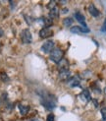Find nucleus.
<instances>
[{"label":"nucleus","instance_id":"f257e3e1","mask_svg":"<svg viewBox=\"0 0 106 121\" xmlns=\"http://www.w3.org/2000/svg\"><path fill=\"white\" fill-rule=\"evenodd\" d=\"M63 55H64V53H63V51L60 49V48H54V49L50 52V56L49 57H50L51 61L58 64L62 60Z\"/></svg>","mask_w":106,"mask_h":121},{"label":"nucleus","instance_id":"f03ea898","mask_svg":"<svg viewBox=\"0 0 106 121\" xmlns=\"http://www.w3.org/2000/svg\"><path fill=\"white\" fill-rule=\"evenodd\" d=\"M21 38H22V41L24 43H29V42H32V40H33L32 34L29 32V30H28V29H25L22 32Z\"/></svg>","mask_w":106,"mask_h":121},{"label":"nucleus","instance_id":"7ed1b4c3","mask_svg":"<svg viewBox=\"0 0 106 121\" xmlns=\"http://www.w3.org/2000/svg\"><path fill=\"white\" fill-rule=\"evenodd\" d=\"M53 47H54V41L53 40H46L42 44V46H41V49H42V51L45 53H50L53 49H54Z\"/></svg>","mask_w":106,"mask_h":121},{"label":"nucleus","instance_id":"20e7f679","mask_svg":"<svg viewBox=\"0 0 106 121\" xmlns=\"http://www.w3.org/2000/svg\"><path fill=\"white\" fill-rule=\"evenodd\" d=\"M39 35H40V38H42V39L50 38V37H52V35H53V32L51 31L49 28H43L42 30H40Z\"/></svg>","mask_w":106,"mask_h":121},{"label":"nucleus","instance_id":"39448f33","mask_svg":"<svg viewBox=\"0 0 106 121\" xmlns=\"http://www.w3.org/2000/svg\"><path fill=\"white\" fill-rule=\"evenodd\" d=\"M71 33H74V34H81V33H90V29L88 28H81L78 26H75L71 28Z\"/></svg>","mask_w":106,"mask_h":121},{"label":"nucleus","instance_id":"423d86ee","mask_svg":"<svg viewBox=\"0 0 106 121\" xmlns=\"http://www.w3.org/2000/svg\"><path fill=\"white\" fill-rule=\"evenodd\" d=\"M88 12H90V14L92 16V17H98L99 16V11L98 9L94 6L93 4H90V6H88Z\"/></svg>","mask_w":106,"mask_h":121},{"label":"nucleus","instance_id":"0eeeda50","mask_svg":"<svg viewBox=\"0 0 106 121\" xmlns=\"http://www.w3.org/2000/svg\"><path fill=\"white\" fill-rule=\"evenodd\" d=\"M75 17H76V19H77V21H78L79 23H81L82 26H84L85 28H86V18H85V16L82 15V14H81V13H79V12H77V13L75 14Z\"/></svg>","mask_w":106,"mask_h":121},{"label":"nucleus","instance_id":"6e6552de","mask_svg":"<svg viewBox=\"0 0 106 121\" xmlns=\"http://www.w3.org/2000/svg\"><path fill=\"white\" fill-rule=\"evenodd\" d=\"M43 104L45 107H47L48 109H53L56 106V101L52 99H46L45 102H43Z\"/></svg>","mask_w":106,"mask_h":121},{"label":"nucleus","instance_id":"1a4fd4ad","mask_svg":"<svg viewBox=\"0 0 106 121\" xmlns=\"http://www.w3.org/2000/svg\"><path fill=\"white\" fill-rule=\"evenodd\" d=\"M59 78H60V80H62V81H65V80L70 79V71H69V70L61 71L60 74H59Z\"/></svg>","mask_w":106,"mask_h":121},{"label":"nucleus","instance_id":"9d476101","mask_svg":"<svg viewBox=\"0 0 106 121\" xmlns=\"http://www.w3.org/2000/svg\"><path fill=\"white\" fill-rule=\"evenodd\" d=\"M58 16H59V11L56 7H54L50 11V17L51 18H58Z\"/></svg>","mask_w":106,"mask_h":121},{"label":"nucleus","instance_id":"9b49d317","mask_svg":"<svg viewBox=\"0 0 106 121\" xmlns=\"http://www.w3.org/2000/svg\"><path fill=\"white\" fill-rule=\"evenodd\" d=\"M63 24H64V26H66V27H70L71 25L73 24V19L72 18H65V19L63 20Z\"/></svg>","mask_w":106,"mask_h":121},{"label":"nucleus","instance_id":"f8f14e48","mask_svg":"<svg viewBox=\"0 0 106 121\" xmlns=\"http://www.w3.org/2000/svg\"><path fill=\"white\" fill-rule=\"evenodd\" d=\"M29 106H25V105H23V104H20L19 105V109H20V112L23 114V115H25V114L29 111Z\"/></svg>","mask_w":106,"mask_h":121},{"label":"nucleus","instance_id":"ddd939ff","mask_svg":"<svg viewBox=\"0 0 106 121\" xmlns=\"http://www.w3.org/2000/svg\"><path fill=\"white\" fill-rule=\"evenodd\" d=\"M79 84H80V81L77 79V78L75 77V78H73L72 79V81L70 82V86L71 87H75V86H79Z\"/></svg>","mask_w":106,"mask_h":121},{"label":"nucleus","instance_id":"4468645a","mask_svg":"<svg viewBox=\"0 0 106 121\" xmlns=\"http://www.w3.org/2000/svg\"><path fill=\"white\" fill-rule=\"evenodd\" d=\"M101 114H102V118H103V120H106V107H103V108H101Z\"/></svg>","mask_w":106,"mask_h":121},{"label":"nucleus","instance_id":"2eb2a0df","mask_svg":"<svg viewBox=\"0 0 106 121\" xmlns=\"http://www.w3.org/2000/svg\"><path fill=\"white\" fill-rule=\"evenodd\" d=\"M82 95H85L86 98V99H88V100L90 99V93H88L87 91H84V92H82Z\"/></svg>","mask_w":106,"mask_h":121},{"label":"nucleus","instance_id":"dca6fc26","mask_svg":"<svg viewBox=\"0 0 106 121\" xmlns=\"http://www.w3.org/2000/svg\"><path fill=\"white\" fill-rule=\"evenodd\" d=\"M46 121H54V114H52V113L48 114V116L46 118Z\"/></svg>","mask_w":106,"mask_h":121},{"label":"nucleus","instance_id":"f3484780","mask_svg":"<svg viewBox=\"0 0 106 121\" xmlns=\"http://www.w3.org/2000/svg\"><path fill=\"white\" fill-rule=\"evenodd\" d=\"M102 32H106V19L104 21V24H103V26H102V30H101Z\"/></svg>","mask_w":106,"mask_h":121},{"label":"nucleus","instance_id":"a211bd4d","mask_svg":"<svg viewBox=\"0 0 106 121\" xmlns=\"http://www.w3.org/2000/svg\"><path fill=\"white\" fill-rule=\"evenodd\" d=\"M2 35H3V31L0 29V37H2Z\"/></svg>","mask_w":106,"mask_h":121},{"label":"nucleus","instance_id":"6ab92c4d","mask_svg":"<svg viewBox=\"0 0 106 121\" xmlns=\"http://www.w3.org/2000/svg\"><path fill=\"white\" fill-rule=\"evenodd\" d=\"M104 94H105V95H106V88H105V89H104Z\"/></svg>","mask_w":106,"mask_h":121}]
</instances>
